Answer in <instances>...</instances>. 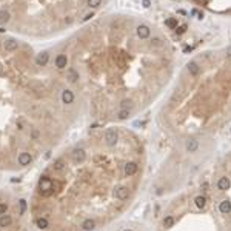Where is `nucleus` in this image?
I'll return each mask as SVG.
<instances>
[{
    "mask_svg": "<svg viewBox=\"0 0 231 231\" xmlns=\"http://www.w3.org/2000/svg\"><path fill=\"white\" fill-rule=\"evenodd\" d=\"M117 139H119V134L114 128H110V130H106L105 133V143L108 145V147H114L117 143Z\"/></svg>",
    "mask_w": 231,
    "mask_h": 231,
    "instance_id": "obj_1",
    "label": "nucleus"
},
{
    "mask_svg": "<svg viewBox=\"0 0 231 231\" xmlns=\"http://www.w3.org/2000/svg\"><path fill=\"white\" fill-rule=\"evenodd\" d=\"M62 102L65 105H71L74 102V93L71 89H63L62 91Z\"/></svg>",
    "mask_w": 231,
    "mask_h": 231,
    "instance_id": "obj_2",
    "label": "nucleus"
},
{
    "mask_svg": "<svg viewBox=\"0 0 231 231\" xmlns=\"http://www.w3.org/2000/svg\"><path fill=\"white\" fill-rule=\"evenodd\" d=\"M73 159L76 163H83L85 159H87V153L83 149H74L73 151Z\"/></svg>",
    "mask_w": 231,
    "mask_h": 231,
    "instance_id": "obj_3",
    "label": "nucleus"
},
{
    "mask_svg": "<svg viewBox=\"0 0 231 231\" xmlns=\"http://www.w3.org/2000/svg\"><path fill=\"white\" fill-rule=\"evenodd\" d=\"M136 31H137V36L140 37V39H148L149 34H151V29H149L147 25H139Z\"/></svg>",
    "mask_w": 231,
    "mask_h": 231,
    "instance_id": "obj_4",
    "label": "nucleus"
},
{
    "mask_svg": "<svg viewBox=\"0 0 231 231\" xmlns=\"http://www.w3.org/2000/svg\"><path fill=\"white\" fill-rule=\"evenodd\" d=\"M128 194H130V190H128L126 186H119L114 191V196L119 199V200H125V199L128 197Z\"/></svg>",
    "mask_w": 231,
    "mask_h": 231,
    "instance_id": "obj_5",
    "label": "nucleus"
},
{
    "mask_svg": "<svg viewBox=\"0 0 231 231\" xmlns=\"http://www.w3.org/2000/svg\"><path fill=\"white\" fill-rule=\"evenodd\" d=\"M48 60H50V54H48L46 51L40 52V54L36 57V63H37V66H45L46 63H48Z\"/></svg>",
    "mask_w": 231,
    "mask_h": 231,
    "instance_id": "obj_6",
    "label": "nucleus"
},
{
    "mask_svg": "<svg viewBox=\"0 0 231 231\" xmlns=\"http://www.w3.org/2000/svg\"><path fill=\"white\" fill-rule=\"evenodd\" d=\"M31 160H33V157H31V154H29V153H20V154H19V157H17L19 165H22V166L29 165V163H31Z\"/></svg>",
    "mask_w": 231,
    "mask_h": 231,
    "instance_id": "obj_7",
    "label": "nucleus"
},
{
    "mask_svg": "<svg viewBox=\"0 0 231 231\" xmlns=\"http://www.w3.org/2000/svg\"><path fill=\"white\" fill-rule=\"evenodd\" d=\"M66 65H68V57L65 54H59L56 57V66L59 69H63V68H66Z\"/></svg>",
    "mask_w": 231,
    "mask_h": 231,
    "instance_id": "obj_8",
    "label": "nucleus"
},
{
    "mask_svg": "<svg viewBox=\"0 0 231 231\" xmlns=\"http://www.w3.org/2000/svg\"><path fill=\"white\" fill-rule=\"evenodd\" d=\"M123 171H125V174L130 177V176H134L137 173V163H134V162H130V163H126L125 165V168H123Z\"/></svg>",
    "mask_w": 231,
    "mask_h": 231,
    "instance_id": "obj_9",
    "label": "nucleus"
},
{
    "mask_svg": "<svg viewBox=\"0 0 231 231\" xmlns=\"http://www.w3.org/2000/svg\"><path fill=\"white\" fill-rule=\"evenodd\" d=\"M13 223V217L9 214H2L0 216V227L2 228H6V227H11Z\"/></svg>",
    "mask_w": 231,
    "mask_h": 231,
    "instance_id": "obj_10",
    "label": "nucleus"
},
{
    "mask_svg": "<svg viewBox=\"0 0 231 231\" xmlns=\"http://www.w3.org/2000/svg\"><path fill=\"white\" fill-rule=\"evenodd\" d=\"M94 228H96L94 219H87V220H83V222H82V230L83 231H93Z\"/></svg>",
    "mask_w": 231,
    "mask_h": 231,
    "instance_id": "obj_11",
    "label": "nucleus"
},
{
    "mask_svg": "<svg viewBox=\"0 0 231 231\" xmlns=\"http://www.w3.org/2000/svg\"><path fill=\"white\" fill-rule=\"evenodd\" d=\"M188 71H190L191 76H199V73H200V68H199V65L196 62H190L188 63Z\"/></svg>",
    "mask_w": 231,
    "mask_h": 231,
    "instance_id": "obj_12",
    "label": "nucleus"
},
{
    "mask_svg": "<svg viewBox=\"0 0 231 231\" xmlns=\"http://www.w3.org/2000/svg\"><path fill=\"white\" fill-rule=\"evenodd\" d=\"M219 209H220V213H222V214H228L231 211V202L230 200H222V202H220V205H219Z\"/></svg>",
    "mask_w": 231,
    "mask_h": 231,
    "instance_id": "obj_13",
    "label": "nucleus"
},
{
    "mask_svg": "<svg viewBox=\"0 0 231 231\" xmlns=\"http://www.w3.org/2000/svg\"><path fill=\"white\" fill-rule=\"evenodd\" d=\"M36 227L39 230H46L48 227H50V222H48L46 217H39L36 220Z\"/></svg>",
    "mask_w": 231,
    "mask_h": 231,
    "instance_id": "obj_14",
    "label": "nucleus"
},
{
    "mask_svg": "<svg viewBox=\"0 0 231 231\" xmlns=\"http://www.w3.org/2000/svg\"><path fill=\"white\" fill-rule=\"evenodd\" d=\"M17 46H19V43H17V40H14V39H9V40L5 42V50L6 51H15Z\"/></svg>",
    "mask_w": 231,
    "mask_h": 231,
    "instance_id": "obj_15",
    "label": "nucleus"
},
{
    "mask_svg": "<svg viewBox=\"0 0 231 231\" xmlns=\"http://www.w3.org/2000/svg\"><path fill=\"white\" fill-rule=\"evenodd\" d=\"M217 188H219V190H222V191L228 190V188H230V180H228V177H220L219 182H217Z\"/></svg>",
    "mask_w": 231,
    "mask_h": 231,
    "instance_id": "obj_16",
    "label": "nucleus"
},
{
    "mask_svg": "<svg viewBox=\"0 0 231 231\" xmlns=\"http://www.w3.org/2000/svg\"><path fill=\"white\" fill-rule=\"evenodd\" d=\"M66 74H68V80H69V82H71V83L77 82V79H79V73H77V71H76V69H74V68H69Z\"/></svg>",
    "mask_w": 231,
    "mask_h": 231,
    "instance_id": "obj_17",
    "label": "nucleus"
},
{
    "mask_svg": "<svg viewBox=\"0 0 231 231\" xmlns=\"http://www.w3.org/2000/svg\"><path fill=\"white\" fill-rule=\"evenodd\" d=\"M197 148H199V142H197V140H188V143H186V149H188L190 153L197 151Z\"/></svg>",
    "mask_w": 231,
    "mask_h": 231,
    "instance_id": "obj_18",
    "label": "nucleus"
},
{
    "mask_svg": "<svg viewBox=\"0 0 231 231\" xmlns=\"http://www.w3.org/2000/svg\"><path fill=\"white\" fill-rule=\"evenodd\" d=\"M194 202H196V207L197 208H203V207L207 205V199L203 197V196H197Z\"/></svg>",
    "mask_w": 231,
    "mask_h": 231,
    "instance_id": "obj_19",
    "label": "nucleus"
},
{
    "mask_svg": "<svg viewBox=\"0 0 231 231\" xmlns=\"http://www.w3.org/2000/svg\"><path fill=\"white\" fill-rule=\"evenodd\" d=\"M6 22H9V13L2 9L0 11V23H6Z\"/></svg>",
    "mask_w": 231,
    "mask_h": 231,
    "instance_id": "obj_20",
    "label": "nucleus"
},
{
    "mask_svg": "<svg viewBox=\"0 0 231 231\" xmlns=\"http://www.w3.org/2000/svg\"><path fill=\"white\" fill-rule=\"evenodd\" d=\"M63 168H65V162H63V159H57L54 162V170L56 171H62Z\"/></svg>",
    "mask_w": 231,
    "mask_h": 231,
    "instance_id": "obj_21",
    "label": "nucleus"
},
{
    "mask_svg": "<svg viewBox=\"0 0 231 231\" xmlns=\"http://www.w3.org/2000/svg\"><path fill=\"white\" fill-rule=\"evenodd\" d=\"M173 225H174V217L173 216H166L163 219V227L170 228V227H173Z\"/></svg>",
    "mask_w": 231,
    "mask_h": 231,
    "instance_id": "obj_22",
    "label": "nucleus"
},
{
    "mask_svg": "<svg viewBox=\"0 0 231 231\" xmlns=\"http://www.w3.org/2000/svg\"><path fill=\"white\" fill-rule=\"evenodd\" d=\"M165 25L168 26V28H171V29H176V28H177V19L171 17V19H168V20L165 22Z\"/></svg>",
    "mask_w": 231,
    "mask_h": 231,
    "instance_id": "obj_23",
    "label": "nucleus"
},
{
    "mask_svg": "<svg viewBox=\"0 0 231 231\" xmlns=\"http://www.w3.org/2000/svg\"><path fill=\"white\" fill-rule=\"evenodd\" d=\"M26 211V200L25 199H20L19 200V214H23Z\"/></svg>",
    "mask_w": 231,
    "mask_h": 231,
    "instance_id": "obj_24",
    "label": "nucleus"
},
{
    "mask_svg": "<svg viewBox=\"0 0 231 231\" xmlns=\"http://www.w3.org/2000/svg\"><path fill=\"white\" fill-rule=\"evenodd\" d=\"M128 116H130V110H120V111H119V119H120V120L128 119Z\"/></svg>",
    "mask_w": 231,
    "mask_h": 231,
    "instance_id": "obj_25",
    "label": "nucleus"
},
{
    "mask_svg": "<svg viewBox=\"0 0 231 231\" xmlns=\"http://www.w3.org/2000/svg\"><path fill=\"white\" fill-rule=\"evenodd\" d=\"M102 5V0H88V6L89 8H99Z\"/></svg>",
    "mask_w": 231,
    "mask_h": 231,
    "instance_id": "obj_26",
    "label": "nucleus"
},
{
    "mask_svg": "<svg viewBox=\"0 0 231 231\" xmlns=\"http://www.w3.org/2000/svg\"><path fill=\"white\" fill-rule=\"evenodd\" d=\"M6 211H8V205L5 202H0V216H2V214H6Z\"/></svg>",
    "mask_w": 231,
    "mask_h": 231,
    "instance_id": "obj_27",
    "label": "nucleus"
},
{
    "mask_svg": "<svg viewBox=\"0 0 231 231\" xmlns=\"http://www.w3.org/2000/svg\"><path fill=\"white\" fill-rule=\"evenodd\" d=\"M131 102L130 100H123L122 102V110H131Z\"/></svg>",
    "mask_w": 231,
    "mask_h": 231,
    "instance_id": "obj_28",
    "label": "nucleus"
},
{
    "mask_svg": "<svg viewBox=\"0 0 231 231\" xmlns=\"http://www.w3.org/2000/svg\"><path fill=\"white\" fill-rule=\"evenodd\" d=\"M185 31H186V25H184V26H177V28H176V33H177V34H184Z\"/></svg>",
    "mask_w": 231,
    "mask_h": 231,
    "instance_id": "obj_29",
    "label": "nucleus"
},
{
    "mask_svg": "<svg viewBox=\"0 0 231 231\" xmlns=\"http://www.w3.org/2000/svg\"><path fill=\"white\" fill-rule=\"evenodd\" d=\"M151 42H153L156 46H160V45H162V40H160V39H153Z\"/></svg>",
    "mask_w": 231,
    "mask_h": 231,
    "instance_id": "obj_30",
    "label": "nucleus"
},
{
    "mask_svg": "<svg viewBox=\"0 0 231 231\" xmlns=\"http://www.w3.org/2000/svg\"><path fill=\"white\" fill-rule=\"evenodd\" d=\"M91 17H93V13H91V14H88V15H85V19H83V22H87V20H89Z\"/></svg>",
    "mask_w": 231,
    "mask_h": 231,
    "instance_id": "obj_31",
    "label": "nucleus"
},
{
    "mask_svg": "<svg viewBox=\"0 0 231 231\" xmlns=\"http://www.w3.org/2000/svg\"><path fill=\"white\" fill-rule=\"evenodd\" d=\"M143 6L145 8H149V0H143Z\"/></svg>",
    "mask_w": 231,
    "mask_h": 231,
    "instance_id": "obj_32",
    "label": "nucleus"
},
{
    "mask_svg": "<svg viewBox=\"0 0 231 231\" xmlns=\"http://www.w3.org/2000/svg\"><path fill=\"white\" fill-rule=\"evenodd\" d=\"M227 57H230V59H231V46L227 50Z\"/></svg>",
    "mask_w": 231,
    "mask_h": 231,
    "instance_id": "obj_33",
    "label": "nucleus"
},
{
    "mask_svg": "<svg viewBox=\"0 0 231 231\" xmlns=\"http://www.w3.org/2000/svg\"><path fill=\"white\" fill-rule=\"evenodd\" d=\"M191 50H193V48H191V46H186V48H185V50H184V52H190Z\"/></svg>",
    "mask_w": 231,
    "mask_h": 231,
    "instance_id": "obj_34",
    "label": "nucleus"
},
{
    "mask_svg": "<svg viewBox=\"0 0 231 231\" xmlns=\"http://www.w3.org/2000/svg\"><path fill=\"white\" fill-rule=\"evenodd\" d=\"M125 231H133V230H125Z\"/></svg>",
    "mask_w": 231,
    "mask_h": 231,
    "instance_id": "obj_35",
    "label": "nucleus"
}]
</instances>
